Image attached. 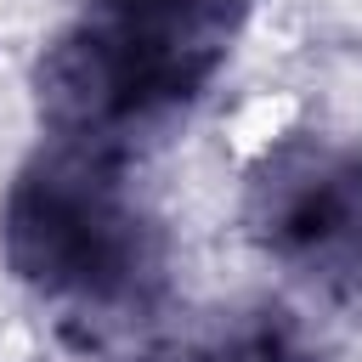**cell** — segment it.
<instances>
[{
	"label": "cell",
	"mask_w": 362,
	"mask_h": 362,
	"mask_svg": "<svg viewBox=\"0 0 362 362\" xmlns=\"http://www.w3.org/2000/svg\"><path fill=\"white\" fill-rule=\"evenodd\" d=\"M260 0H79L40 45V141L141 164L232 62Z\"/></svg>",
	"instance_id": "7a4b0ae2"
},
{
	"label": "cell",
	"mask_w": 362,
	"mask_h": 362,
	"mask_svg": "<svg viewBox=\"0 0 362 362\" xmlns=\"http://www.w3.org/2000/svg\"><path fill=\"white\" fill-rule=\"evenodd\" d=\"M243 243L317 294H362V136H272L238 181Z\"/></svg>",
	"instance_id": "3957f363"
},
{
	"label": "cell",
	"mask_w": 362,
	"mask_h": 362,
	"mask_svg": "<svg viewBox=\"0 0 362 362\" xmlns=\"http://www.w3.org/2000/svg\"><path fill=\"white\" fill-rule=\"evenodd\" d=\"M107 362H334V351L288 300L238 294L215 305H170Z\"/></svg>",
	"instance_id": "277c9868"
},
{
	"label": "cell",
	"mask_w": 362,
	"mask_h": 362,
	"mask_svg": "<svg viewBox=\"0 0 362 362\" xmlns=\"http://www.w3.org/2000/svg\"><path fill=\"white\" fill-rule=\"evenodd\" d=\"M0 266L85 351H124L175 305V243L136 164L40 141L0 192Z\"/></svg>",
	"instance_id": "6da1fadb"
}]
</instances>
